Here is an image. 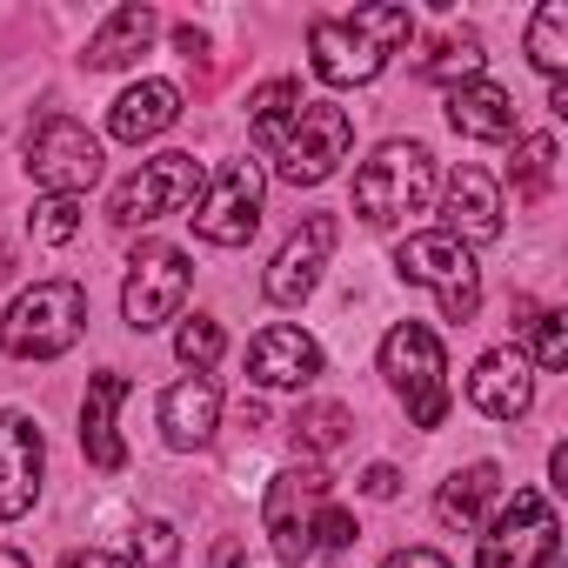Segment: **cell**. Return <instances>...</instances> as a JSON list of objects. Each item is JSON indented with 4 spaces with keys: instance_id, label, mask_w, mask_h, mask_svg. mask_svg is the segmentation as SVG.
Instances as JSON below:
<instances>
[{
    "instance_id": "ac0fdd59",
    "label": "cell",
    "mask_w": 568,
    "mask_h": 568,
    "mask_svg": "<svg viewBox=\"0 0 568 568\" xmlns=\"http://www.w3.org/2000/svg\"><path fill=\"white\" fill-rule=\"evenodd\" d=\"M214 428H221V388H214V375H181L161 395V442L174 455H194V448L214 442Z\"/></svg>"
},
{
    "instance_id": "5bb4252c",
    "label": "cell",
    "mask_w": 568,
    "mask_h": 568,
    "mask_svg": "<svg viewBox=\"0 0 568 568\" xmlns=\"http://www.w3.org/2000/svg\"><path fill=\"white\" fill-rule=\"evenodd\" d=\"M41 475H48V442H41V428H34L21 408H8V415H0V521H21V515L34 508Z\"/></svg>"
},
{
    "instance_id": "d4e9b609",
    "label": "cell",
    "mask_w": 568,
    "mask_h": 568,
    "mask_svg": "<svg viewBox=\"0 0 568 568\" xmlns=\"http://www.w3.org/2000/svg\"><path fill=\"white\" fill-rule=\"evenodd\" d=\"M528 61H535V74L561 81V68H568V0H541V8H535V21H528Z\"/></svg>"
},
{
    "instance_id": "6da1fadb",
    "label": "cell",
    "mask_w": 568,
    "mask_h": 568,
    "mask_svg": "<svg viewBox=\"0 0 568 568\" xmlns=\"http://www.w3.org/2000/svg\"><path fill=\"white\" fill-rule=\"evenodd\" d=\"M408 41H415V14L395 0H375L355 14H322L308 28V68L328 88H368Z\"/></svg>"
},
{
    "instance_id": "5b68a950",
    "label": "cell",
    "mask_w": 568,
    "mask_h": 568,
    "mask_svg": "<svg viewBox=\"0 0 568 568\" xmlns=\"http://www.w3.org/2000/svg\"><path fill=\"white\" fill-rule=\"evenodd\" d=\"M395 274L428 288L442 302V322H475L481 308V267H475V247H462L455 234L428 227V234H408L395 247Z\"/></svg>"
},
{
    "instance_id": "cb8c5ba5",
    "label": "cell",
    "mask_w": 568,
    "mask_h": 568,
    "mask_svg": "<svg viewBox=\"0 0 568 568\" xmlns=\"http://www.w3.org/2000/svg\"><path fill=\"white\" fill-rule=\"evenodd\" d=\"M295 114H302V81H267V88L247 101V134H254V148L274 154L281 141H288Z\"/></svg>"
},
{
    "instance_id": "836d02e7",
    "label": "cell",
    "mask_w": 568,
    "mask_h": 568,
    "mask_svg": "<svg viewBox=\"0 0 568 568\" xmlns=\"http://www.w3.org/2000/svg\"><path fill=\"white\" fill-rule=\"evenodd\" d=\"M362 495H375V501H395V495H402V475H395L388 462H375V468L362 475Z\"/></svg>"
},
{
    "instance_id": "52a82bcc",
    "label": "cell",
    "mask_w": 568,
    "mask_h": 568,
    "mask_svg": "<svg viewBox=\"0 0 568 568\" xmlns=\"http://www.w3.org/2000/svg\"><path fill=\"white\" fill-rule=\"evenodd\" d=\"M187 281H194V267H187V254L174 241H141L134 261H128V281H121V322L134 335H154V328L181 322Z\"/></svg>"
},
{
    "instance_id": "83f0119b",
    "label": "cell",
    "mask_w": 568,
    "mask_h": 568,
    "mask_svg": "<svg viewBox=\"0 0 568 568\" xmlns=\"http://www.w3.org/2000/svg\"><path fill=\"white\" fill-rule=\"evenodd\" d=\"M508 181H515L521 201H541L548 181H555V141L548 134H521L515 141V161H508Z\"/></svg>"
},
{
    "instance_id": "d590c367",
    "label": "cell",
    "mask_w": 568,
    "mask_h": 568,
    "mask_svg": "<svg viewBox=\"0 0 568 568\" xmlns=\"http://www.w3.org/2000/svg\"><path fill=\"white\" fill-rule=\"evenodd\" d=\"M68 568H134L128 555H101V548H88V555H68Z\"/></svg>"
},
{
    "instance_id": "9c48e42d",
    "label": "cell",
    "mask_w": 568,
    "mask_h": 568,
    "mask_svg": "<svg viewBox=\"0 0 568 568\" xmlns=\"http://www.w3.org/2000/svg\"><path fill=\"white\" fill-rule=\"evenodd\" d=\"M561 548V515L541 488H515L501 501V515L488 521L481 548H475V568H548Z\"/></svg>"
},
{
    "instance_id": "277c9868",
    "label": "cell",
    "mask_w": 568,
    "mask_h": 568,
    "mask_svg": "<svg viewBox=\"0 0 568 568\" xmlns=\"http://www.w3.org/2000/svg\"><path fill=\"white\" fill-rule=\"evenodd\" d=\"M382 382L395 388V402L408 408L415 428H442L448 422V355H442V335L428 322H395L382 335Z\"/></svg>"
},
{
    "instance_id": "1f68e13d",
    "label": "cell",
    "mask_w": 568,
    "mask_h": 568,
    "mask_svg": "<svg viewBox=\"0 0 568 568\" xmlns=\"http://www.w3.org/2000/svg\"><path fill=\"white\" fill-rule=\"evenodd\" d=\"M134 561H141V568H174V561H181V535H174V521L148 515V521L134 528Z\"/></svg>"
},
{
    "instance_id": "4dcf8cb0",
    "label": "cell",
    "mask_w": 568,
    "mask_h": 568,
    "mask_svg": "<svg viewBox=\"0 0 568 568\" xmlns=\"http://www.w3.org/2000/svg\"><path fill=\"white\" fill-rule=\"evenodd\" d=\"M74 234H81V201H74V194H48V201H34V241L61 247V241H74Z\"/></svg>"
},
{
    "instance_id": "d6a6232c",
    "label": "cell",
    "mask_w": 568,
    "mask_h": 568,
    "mask_svg": "<svg viewBox=\"0 0 568 568\" xmlns=\"http://www.w3.org/2000/svg\"><path fill=\"white\" fill-rule=\"evenodd\" d=\"M355 535H362V528H355V515H348V508H335V501H328V508L315 515V555H348V548H355Z\"/></svg>"
},
{
    "instance_id": "7c38bea8",
    "label": "cell",
    "mask_w": 568,
    "mask_h": 568,
    "mask_svg": "<svg viewBox=\"0 0 568 568\" xmlns=\"http://www.w3.org/2000/svg\"><path fill=\"white\" fill-rule=\"evenodd\" d=\"M261 194H267V174L261 161H227L221 174H207L201 201H194V234L214 241V247H247L254 227H261Z\"/></svg>"
},
{
    "instance_id": "f35d334b",
    "label": "cell",
    "mask_w": 568,
    "mask_h": 568,
    "mask_svg": "<svg viewBox=\"0 0 568 568\" xmlns=\"http://www.w3.org/2000/svg\"><path fill=\"white\" fill-rule=\"evenodd\" d=\"M548 114H568V81H548Z\"/></svg>"
},
{
    "instance_id": "4316f807",
    "label": "cell",
    "mask_w": 568,
    "mask_h": 568,
    "mask_svg": "<svg viewBox=\"0 0 568 568\" xmlns=\"http://www.w3.org/2000/svg\"><path fill=\"white\" fill-rule=\"evenodd\" d=\"M481 68H488V54H481V41L475 34H462V41H442L428 61H422V74L435 81V88H468V81H481Z\"/></svg>"
},
{
    "instance_id": "e0dca14e",
    "label": "cell",
    "mask_w": 568,
    "mask_h": 568,
    "mask_svg": "<svg viewBox=\"0 0 568 568\" xmlns=\"http://www.w3.org/2000/svg\"><path fill=\"white\" fill-rule=\"evenodd\" d=\"M468 402L488 415V422H521L535 408V368L521 362V348H488L475 368H468Z\"/></svg>"
},
{
    "instance_id": "ba28073f",
    "label": "cell",
    "mask_w": 568,
    "mask_h": 568,
    "mask_svg": "<svg viewBox=\"0 0 568 568\" xmlns=\"http://www.w3.org/2000/svg\"><path fill=\"white\" fill-rule=\"evenodd\" d=\"M328 508V468L322 462H295L267 481V501H261V528H267V548L274 561L302 568L315 555V515Z\"/></svg>"
},
{
    "instance_id": "74e56055",
    "label": "cell",
    "mask_w": 568,
    "mask_h": 568,
    "mask_svg": "<svg viewBox=\"0 0 568 568\" xmlns=\"http://www.w3.org/2000/svg\"><path fill=\"white\" fill-rule=\"evenodd\" d=\"M207 568H241V541H234V535H227V541H221V548H214V561H207Z\"/></svg>"
},
{
    "instance_id": "f546056e",
    "label": "cell",
    "mask_w": 568,
    "mask_h": 568,
    "mask_svg": "<svg viewBox=\"0 0 568 568\" xmlns=\"http://www.w3.org/2000/svg\"><path fill=\"white\" fill-rule=\"evenodd\" d=\"M521 362L528 368H568V315L561 308H541L535 322H528V348H521Z\"/></svg>"
},
{
    "instance_id": "8992f818",
    "label": "cell",
    "mask_w": 568,
    "mask_h": 568,
    "mask_svg": "<svg viewBox=\"0 0 568 568\" xmlns=\"http://www.w3.org/2000/svg\"><path fill=\"white\" fill-rule=\"evenodd\" d=\"M201 187H207V168H201L194 154L168 148V154L141 161V168H134V174L114 187V201H108V221H114V227H148V221L187 214V207L201 201Z\"/></svg>"
},
{
    "instance_id": "4fadbf2b",
    "label": "cell",
    "mask_w": 568,
    "mask_h": 568,
    "mask_svg": "<svg viewBox=\"0 0 568 568\" xmlns=\"http://www.w3.org/2000/svg\"><path fill=\"white\" fill-rule=\"evenodd\" d=\"M335 241H342V221H335V214H308L288 241H281V254L267 261L261 295H267L274 308H302V302L322 288V267H328Z\"/></svg>"
},
{
    "instance_id": "e575fe53",
    "label": "cell",
    "mask_w": 568,
    "mask_h": 568,
    "mask_svg": "<svg viewBox=\"0 0 568 568\" xmlns=\"http://www.w3.org/2000/svg\"><path fill=\"white\" fill-rule=\"evenodd\" d=\"M382 568H455L448 555H435V548H395Z\"/></svg>"
},
{
    "instance_id": "f1b7e54d",
    "label": "cell",
    "mask_w": 568,
    "mask_h": 568,
    "mask_svg": "<svg viewBox=\"0 0 568 568\" xmlns=\"http://www.w3.org/2000/svg\"><path fill=\"white\" fill-rule=\"evenodd\" d=\"M221 348H227V335H221L214 315H181V328H174V355H181L187 375H207V368L221 362Z\"/></svg>"
},
{
    "instance_id": "484cf974",
    "label": "cell",
    "mask_w": 568,
    "mask_h": 568,
    "mask_svg": "<svg viewBox=\"0 0 568 568\" xmlns=\"http://www.w3.org/2000/svg\"><path fill=\"white\" fill-rule=\"evenodd\" d=\"M288 435H295V448H302L308 462H322V455H335V448L348 442V408H342V402H308V408L288 422Z\"/></svg>"
},
{
    "instance_id": "603a6c76",
    "label": "cell",
    "mask_w": 568,
    "mask_h": 568,
    "mask_svg": "<svg viewBox=\"0 0 568 568\" xmlns=\"http://www.w3.org/2000/svg\"><path fill=\"white\" fill-rule=\"evenodd\" d=\"M495 501H501V468H495V462H468V468H455V475L442 481L435 515H442L448 528H481Z\"/></svg>"
},
{
    "instance_id": "8d00e7d4",
    "label": "cell",
    "mask_w": 568,
    "mask_h": 568,
    "mask_svg": "<svg viewBox=\"0 0 568 568\" xmlns=\"http://www.w3.org/2000/svg\"><path fill=\"white\" fill-rule=\"evenodd\" d=\"M548 488H568V442H555L548 455Z\"/></svg>"
},
{
    "instance_id": "ab89813d",
    "label": "cell",
    "mask_w": 568,
    "mask_h": 568,
    "mask_svg": "<svg viewBox=\"0 0 568 568\" xmlns=\"http://www.w3.org/2000/svg\"><path fill=\"white\" fill-rule=\"evenodd\" d=\"M0 568H34V561H28L21 548H0Z\"/></svg>"
},
{
    "instance_id": "3957f363",
    "label": "cell",
    "mask_w": 568,
    "mask_h": 568,
    "mask_svg": "<svg viewBox=\"0 0 568 568\" xmlns=\"http://www.w3.org/2000/svg\"><path fill=\"white\" fill-rule=\"evenodd\" d=\"M435 201V154L422 141H382L355 174V214L368 227H402Z\"/></svg>"
},
{
    "instance_id": "d6986e66",
    "label": "cell",
    "mask_w": 568,
    "mask_h": 568,
    "mask_svg": "<svg viewBox=\"0 0 568 568\" xmlns=\"http://www.w3.org/2000/svg\"><path fill=\"white\" fill-rule=\"evenodd\" d=\"M128 402V375L121 368H101L88 375V395H81V448L101 475L128 468V448H121V428H114V408Z\"/></svg>"
},
{
    "instance_id": "7a4b0ae2",
    "label": "cell",
    "mask_w": 568,
    "mask_h": 568,
    "mask_svg": "<svg viewBox=\"0 0 568 568\" xmlns=\"http://www.w3.org/2000/svg\"><path fill=\"white\" fill-rule=\"evenodd\" d=\"M81 328H88V288L81 281H34V288L14 295L8 315H0V355L54 362L81 342Z\"/></svg>"
},
{
    "instance_id": "ffe728a7",
    "label": "cell",
    "mask_w": 568,
    "mask_h": 568,
    "mask_svg": "<svg viewBox=\"0 0 568 568\" xmlns=\"http://www.w3.org/2000/svg\"><path fill=\"white\" fill-rule=\"evenodd\" d=\"M154 34H161V14L148 8V0H128V8H114L94 34H88V68L94 74H114V68H128V61H141L148 48H154Z\"/></svg>"
},
{
    "instance_id": "2e32d148",
    "label": "cell",
    "mask_w": 568,
    "mask_h": 568,
    "mask_svg": "<svg viewBox=\"0 0 568 568\" xmlns=\"http://www.w3.org/2000/svg\"><path fill=\"white\" fill-rule=\"evenodd\" d=\"M442 234H455L462 247H481L501 234V187L481 168H455L442 187Z\"/></svg>"
},
{
    "instance_id": "30bf717a",
    "label": "cell",
    "mask_w": 568,
    "mask_h": 568,
    "mask_svg": "<svg viewBox=\"0 0 568 568\" xmlns=\"http://www.w3.org/2000/svg\"><path fill=\"white\" fill-rule=\"evenodd\" d=\"M348 148H355L348 108H335V101H302L288 141L274 148V174L288 181V187H322V181L348 161Z\"/></svg>"
},
{
    "instance_id": "8fae6325",
    "label": "cell",
    "mask_w": 568,
    "mask_h": 568,
    "mask_svg": "<svg viewBox=\"0 0 568 568\" xmlns=\"http://www.w3.org/2000/svg\"><path fill=\"white\" fill-rule=\"evenodd\" d=\"M28 174H34V187L81 201L101 181V134H88V121H74V114L34 121V134H28Z\"/></svg>"
},
{
    "instance_id": "7402d4cb",
    "label": "cell",
    "mask_w": 568,
    "mask_h": 568,
    "mask_svg": "<svg viewBox=\"0 0 568 568\" xmlns=\"http://www.w3.org/2000/svg\"><path fill=\"white\" fill-rule=\"evenodd\" d=\"M448 128L462 141H508L515 134V94L495 81H468L448 94Z\"/></svg>"
},
{
    "instance_id": "9a60e30c",
    "label": "cell",
    "mask_w": 568,
    "mask_h": 568,
    "mask_svg": "<svg viewBox=\"0 0 568 568\" xmlns=\"http://www.w3.org/2000/svg\"><path fill=\"white\" fill-rule=\"evenodd\" d=\"M322 375V342L295 322H274L247 342V382L261 388H308Z\"/></svg>"
},
{
    "instance_id": "44dd1931",
    "label": "cell",
    "mask_w": 568,
    "mask_h": 568,
    "mask_svg": "<svg viewBox=\"0 0 568 568\" xmlns=\"http://www.w3.org/2000/svg\"><path fill=\"white\" fill-rule=\"evenodd\" d=\"M174 121H181V88H174V81H134V88L108 108V134L128 141V148L168 134Z\"/></svg>"
}]
</instances>
